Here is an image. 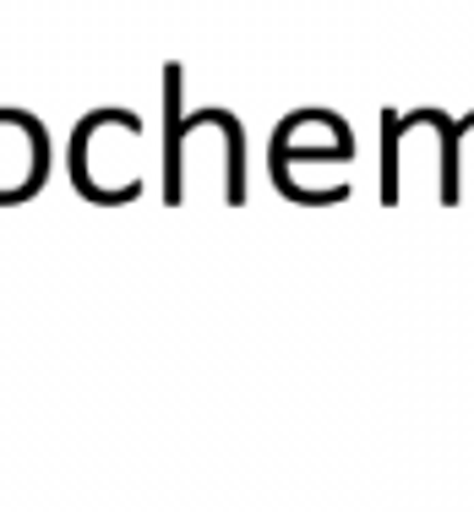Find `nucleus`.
I'll return each mask as SVG.
<instances>
[{
    "label": "nucleus",
    "mask_w": 474,
    "mask_h": 512,
    "mask_svg": "<svg viewBox=\"0 0 474 512\" xmlns=\"http://www.w3.org/2000/svg\"><path fill=\"white\" fill-rule=\"evenodd\" d=\"M71 180L93 202H131L148 180V126L126 109L88 115L71 137Z\"/></svg>",
    "instance_id": "1"
},
{
    "label": "nucleus",
    "mask_w": 474,
    "mask_h": 512,
    "mask_svg": "<svg viewBox=\"0 0 474 512\" xmlns=\"http://www.w3.org/2000/svg\"><path fill=\"white\" fill-rule=\"evenodd\" d=\"M50 175V137L39 120L0 109V202H28Z\"/></svg>",
    "instance_id": "2"
}]
</instances>
